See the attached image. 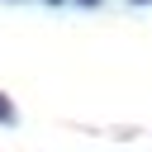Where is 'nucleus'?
Masks as SVG:
<instances>
[{"label": "nucleus", "mask_w": 152, "mask_h": 152, "mask_svg": "<svg viewBox=\"0 0 152 152\" xmlns=\"http://www.w3.org/2000/svg\"><path fill=\"white\" fill-rule=\"evenodd\" d=\"M43 5H66V0H43Z\"/></svg>", "instance_id": "7ed1b4c3"}, {"label": "nucleus", "mask_w": 152, "mask_h": 152, "mask_svg": "<svg viewBox=\"0 0 152 152\" xmlns=\"http://www.w3.org/2000/svg\"><path fill=\"white\" fill-rule=\"evenodd\" d=\"M76 5H86V10H90V5H100V0H76Z\"/></svg>", "instance_id": "f03ea898"}, {"label": "nucleus", "mask_w": 152, "mask_h": 152, "mask_svg": "<svg viewBox=\"0 0 152 152\" xmlns=\"http://www.w3.org/2000/svg\"><path fill=\"white\" fill-rule=\"evenodd\" d=\"M133 5H152V0H133Z\"/></svg>", "instance_id": "20e7f679"}, {"label": "nucleus", "mask_w": 152, "mask_h": 152, "mask_svg": "<svg viewBox=\"0 0 152 152\" xmlns=\"http://www.w3.org/2000/svg\"><path fill=\"white\" fill-rule=\"evenodd\" d=\"M19 114H14V104H10V95H0V124H14Z\"/></svg>", "instance_id": "f257e3e1"}]
</instances>
